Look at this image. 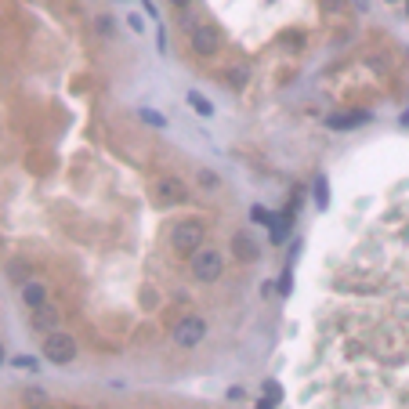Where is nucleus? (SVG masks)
Instances as JSON below:
<instances>
[{"mask_svg":"<svg viewBox=\"0 0 409 409\" xmlns=\"http://www.w3.org/2000/svg\"><path fill=\"white\" fill-rule=\"evenodd\" d=\"M240 398H247L243 387H228V402H240Z\"/></svg>","mask_w":409,"mask_h":409,"instance_id":"obj_18","label":"nucleus"},{"mask_svg":"<svg viewBox=\"0 0 409 409\" xmlns=\"http://www.w3.org/2000/svg\"><path fill=\"white\" fill-rule=\"evenodd\" d=\"M203 337H207V322L200 315H188V319H181L174 326V344L178 348H196Z\"/></svg>","mask_w":409,"mask_h":409,"instance_id":"obj_4","label":"nucleus"},{"mask_svg":"<svg viewBox=\"0 0 409 409\" xmlns=\"http://www.w3.org/2000/svg\"><path fill=\"white\" fill-rule=\"evenodd\" d=\"M265 398H268L272 405H279V398H283V387H279L275 380H268V384H265Z\"/></svg>","mask_w":409,"mask_h":409,"instance_id":"obj_14","label":"nucleus"},{"mask_svg":"<svg viewBox=\"0 0 409 409\" xmlns=\"http://www.w3.org/2000/svg\"><path fill=\"white\" fill-rule=\"evenodd\" d=\"M22 300H26L29 308L48 305V290H44V283H36V279H29V283L22 286Z\"/></svg>","mask_w":409,"mask_h":409,"instance_id":"obj_9","label":"nucleus"},{"mask_svg":"<svg viewBox=\"0 0 409 409\" xmlns=\"http://www.w3.org/2000/svg\"><path fill=\"white\" fill-rule=\"evenodd\" d=\"M366 120H370L366 113H333V116H326V127L330 131H348V127H359Z\"/></svg>","mask_w":409,"mask_h":409,"instance_id":"obj_8","label":"nucleus"},{"mask_svg":"<svg viewBox=\"0 0 409 409\" xmlns=\"http://www.w3.org/2000/svg\"><path fill=\"white\" fill-rule=\"evenodd\" d=\"M315 203L326 210V203H330V185H326V178H315Z\"/></svg>","mask_w":409,"mask_h":409,"instance_id":"obj_13","label":"nucleus"},{"mask_svg":"<svg viewBox=\"0 0 409 409\" xmlns=\"http://www.w3.org/2000/svg\"><path fill=\"white\" fill-rule=\"evenodd\" d=\"M405 15H409V0H405Z\"/></svg>","mask_w":409,"mask_h":409,"instance_id":"obj_25","label":"nucleus"},{"mask_svg":"<svg viewBox=\"0 0 409 409\" xmlns=\"http://www.w3.org/2000/svg\"><path fill=\"white\" fill-rule=\"evenodd\" d=\"M387 4H395V0H387Z\"/></svg>","mask_w":409,"mask_h":409,"instance_id":"obj_26","label":"nucleus"},{"mask_svg":"<svg viewBox=\"0 0 409 409\" xmlns=\"http://www.w3.org/2000/svg\"><path fill=\"white\" fill-rule=\"evenodd\" d=\"M250 218H254V221H268V214H265L261 207H254V210H250Z\"/></svg>","mask_w":409,"mask_h":409,"instance_id":"obj_19","label":"nucleus"},{"mask_svg":"<svg viewBox=\"0 0 409 409\" xmlns=\"http://www.w3.org/2000/svg\"><path fill=\"white\" fill-rule=\"evenodd\" d=\"M188 105H192V109H196L200 116H214V105H210L203 95H196V91H188Z\"/></svg>","mask_w":409,"mask_h":409,"instance_id":"obj_11","label":"nucleus"},{"mask_svg":"<svg viewBox=\"0 0 409 409\" xmlns=\"http://www.w3.org/2000/svg\"><path fill=\"white\" fill-rule=\"evenodd\" d=\"M257 409H275V405H272L268 398H261V402H257Z\"/></svg>","mask_w":409,"mask_h":409,"instance_id":"obj_22","label":"nucleus"},{"mask_svg":"<svg viewBox=\"0 0 409 409\" xmlns=\"http://www.w3.org/2000/svg\"><path fill=\"white\" fill-rule=\"evenodd\" d=\"M153 196H156L160 207H174V203H185L188 200V188H185L181 178H160L153 185Z\"/></svg>","mask_w":409,"mask_h":409,"instance_id":"obj_5","label":"nucleus"},{"mask_svg":"<svg viewBox=\"0 0 409 409\" xmlns=\"http://www.w3.org/2000/svg\"><path fill=\"white\" fill-rule=\"evenodd\" d=\"M228 83H232V88H243V83H247V69H232L228 73Z\"/></svg>","mask_w":409,"mask_h":409,"instance_id":"obj_16","label":"nucleus"},{"mask_svg":"<svg viewBox=\"0 0 409 409\" xmlns=\"http://www.w3.org/2000/svg\"><path fill=\"white\" fill-rule=\"evenodd\" d=\"M221 272H225V257L214 247L192 254V275H196V283H218Z\"/></svg>","mask_w":409,"mask_h":409,"instance_id":"obj_2","label":"nucleus"},{"mask_svg":"<svg viewBox=\"0 0 409 409\" xmlns=\"http://www.w3.org/2000/svg\"><path fill=\"white\" fill-rule=\"evenodd\" d=\"M98 29L102 33H113V18H98Z\"/></svg>","mask_w":409,"mask_h":409,"instance_id":"obj_20","label":"nucleus"},{"mask_svg":"<svg viewBox=\"0 0 409 409\" xmlns=\"http://www.w3.org/2000/svg\"><path fill=\"white\" fill-rule=\"evenodd\" d=\"M232 254H235V261L250 265V261H257V257H261V247H257V240L243 228V232H235V235H232Z\"/></svg>","mask_w":409,"mask_h":409,"instance_id":"obj_6","label":"nucleus"},{"mask_svg":"<svg viewBox=\"0 0 409 409\" xmlns=\"http://www.w3.org/2000/svg\"><path fill=\"white\" fill-rule=\"evenodd\" d=\"M286 232H290V214L275 218V225H272V243H283V240H286Z\"/></svg>","mask_w":409,"mask_h":409,"instance_id":"obj_12","label":"nucleus"},{"mask_svg":"<svg viewBox=\"0 0 409 409\" xmlns=\"http://www.w3.org/2000/svg\"><path fill=\"white\" fill-rule=\"evenodd\" d=\"M340 4H344V0H326V8H330V11H340Z\"/></svg>","mask_w":409,"mask_h":409,"instance_id":"obj_21","label":"nucleus"},{"mask_svg":"<svg viewBox=\"0 0 409 409\" xmlns=\"http://www.w3.org/2000/svg\"><path fill=\"white\" fill-rule=\"evenodd\" d=\"M170 4H174V8H185V4H188V0H170Z\"/></svg>","mask_w":409,"mask_h":409,"instance_id":"obj_24","label":"nucleus"},{"mask_svg":"<svg viewBox=\"0 0 409 409\" xmlns=\"http://www.w3.org/2000/svg\"><path fill=\"white\" fill-rule=\"evenodd\" d=\"M218 44H221V36H218V29H214V26H196V29H192V51H196V55H214V51H218Z\"/></svg>","mask_w":409,"mask_h":409,"instance_id":"obj_7","label":"nucleus"},{"mask_svg":"<svg viewBox=\"0 0 409 409\" xmlns=\"http://www.w3.org/2000/svg\"><path fill=\"white\" fill-rule=\"evenodd\" d=\"M203 240H207V225L200 218L181 221V225H174V232H170V247H174L178 254H200Z\"/></svg>","mask_w":409,"mask_h":409,"instance_id":"obj_1","label":"nucleus"},{"mask_svg":"<svg viewBox=\"0 0 409 409\" xmlns=\"http://www.w3.org/2000/svg\"><path fill=\"white\" fill-rule=\"evenodd\" d=\"M200 185L203 188H218V174H214V170H200Z\"/></svg>","mask_w":409,"mask_h":409,"instance_id":"obj_15","label":"nucleus"},{"mask_svg":"<svg viewBox=\"0 0 409 409\" xmlns=\"http://www.w3.org/2000/svg\"><path fill=\"white\" fill-rule=\"evenodd\" d=\"M44 398H48L44 391H26V402L29 405H44Z\"/></svg>","mask_w":409,"mask_h":409,"instance_id":"obj_17","label":"nucleus"},{"mask_svg":"<svg viewBox=\"0 0 409 409\" xmlns=\"http://www.w3.org/2000/svg\"><path fill=\"white\" fill-rule=\"evenodd\" d=\"M55 322H58V312L51 305L33 308V330H55Z\"/></svg>","mask_w":409,"mask_h":409,"instance_id":"obj_10","label":"nucleus"},{"mask_svg":"<svg viewBox=\"0 0 409 409\" xmlns=\"http://www.w3.org/2000/svg\"><path fill=\"white\" fill-rule=\"evenodd\" d=\"M44 359L55 362V366H66L76 359V340L69 333H62V330H51L48 340H44Z\"/></svg>","mask_w":409,"mask_h":409,"instance_id":"obj_3","label":"nucleus"},{"mask_svg":"<svg viewBox=\"0 0 409 409\" xmlns=\"http://www.w3.org/2000/svg\"><path fill=\"white\" fill-rule=\"evenodd\" d=\"M4 359H8V352H4V344H0V366H4Z\"/></svg>","mask_w":409,"mask_h":409,"instance_id":"obj_23","label":"nucleus"}]
</instances>
